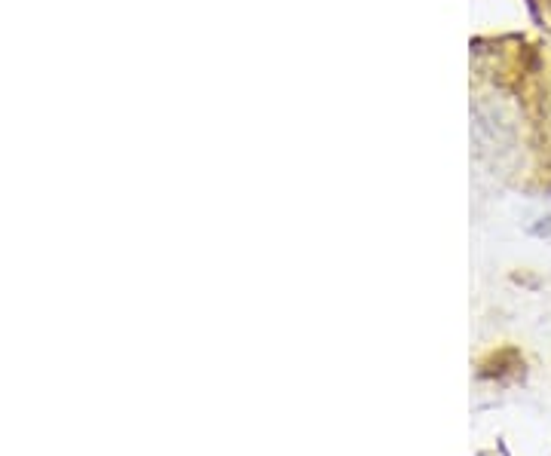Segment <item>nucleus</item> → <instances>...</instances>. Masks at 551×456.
Here are the masks:
<instances>
[{
	"label": "nucleus",
	"instance_id": "f257e3e1",
	"mask_svg": "<svg viewBox=\"0 0 551 456\" xmlns=\"http://www.w3.org/2000/svg\"><path fill=\"white\" fill-rule=\"evenodd\" d=\"M533 233H536V236H545V239H551V218H548L545 224H536V227H533Z\"/></svg>",
	"mask_w": 551,
	"mask_h": 456
}]
</instances>
